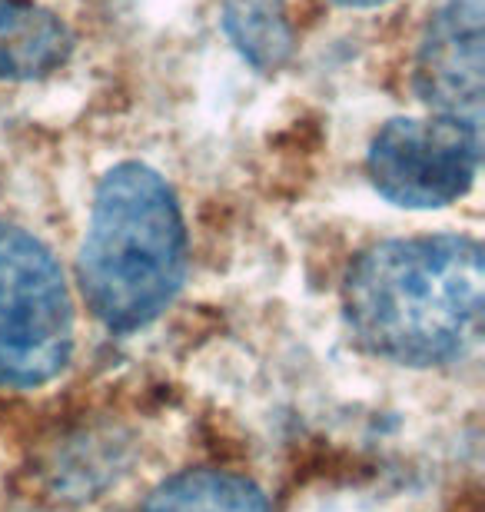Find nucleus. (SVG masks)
<instances>
[{"label": "nucleus", "mask_w": 485, "mask_h": 512, "mask_svg": "<svg viewBox=\"0 0 485 512\" xmlns=\"http://www.w3.org/2000/svg\"><path fill=\"white\" fill-rule=\"evenodd\" d=\"M416 90L436 114L482 127V0H442L416 54Z\"/></svg>", "instance_id": "5"}, {"label": "nucleus", "mask_w": 485, "mask_h": 512, "mask_svg": "<svg viewBox=\"0 0 485 512\" xmlns=\"http://www.w3.org/2000/svg\"><path fill=\"white\" fill-rule=\"evenodd\" d=\"M482 243L426 233L373 243L349 263L343 316L369 356L396 366H442L479 340Z\"/></svg>", "instance_id": "1"}, {"label": "nucleus", "mask_w": 485, "mask_h": 512, "mask_svg": "<svg viewBox=\"0 0 485 512\" xmlns=\"http://www.w3.org/2000/svg\"><path fill=\"white\" fill-rule=\"evenodd\" d=\"M74 54L67 20L37 0H0V80L27 84L50 77Z\"/></svg>", "instance_id": "6"}, {"label": "nucleus", "mask_w": 485, "mask_h": 512, "mask_svg": "<svg viewBox=\"0 0 485 512\" xmlns=\"http://www.w3.org/2000/svg\"><path fill=\"white\" fill-rule=\"evenodd\" d=\"M140 512H273L253 479L226 469H183L160 483Z\"/></svg>", "instance_id": "7"}, {"label": "nucleus", "mask_w": 485, "mask_h": 512, "mask_svg": "<svg viewBox=\"0 0 485 512\" xmlns=\"http://www.w3.org/2000/svg\"><path fill=\"white\" fill-rule=\"evenodd\" d=\"M190 237L163 173L123 160L100 177L77 253V286L110 333L147 330L187 280Z\"/></svg>", "instance_id": "2"}, {"label": "nucleus", "mask_w": 485, "mask_h": 512, "mask_svg": "<svg viewBox=\"0 0 485 512\" xmlns=\"http://www.w3.org/2000/svg\"><path fill=\"white\" fill-rule=\"evenodd\" d=\"M223 30L256 70L270 74L293 57V24L286 0H223Z\"/></svg>", "instance_id": "8"}, {"label": "nucleus", "mask_w": 485, "mask_h": 512, "mask_svg": "<svg viewBox=\"0 0 485 512\" xmlns=\"http://www.w3.org/2000/svg\"><path fill=\"white\" fill-rule=\"evenodd\" d=\"M479 160L482 127L469 120L396 117L369 143L366 177L379 197L402 210H439L472 190Z\"/></svg>", "instance_id": "4"}, {"label": "nucleus", "mask_w": 485, "mask_h": 512, "mask_svg": "<svg viewBox=\"0 0 485 512\" xmlns=\"http://www.w3.org/2000/svg\"><path fill=\"white\" fill-rule=\"evenodd\" d=\"M74 356V300L54 250L0 223V389L54 383Z\"/></svg>", "instance_id": "3"}, {"label": "nucleus", "mask_w": 485, "mask_h": 512, "mask_svg": "<svg viewBox=\"0 0 485 512\" xmlns=\"http://www.w3.org/2000/svg\"><path fill=\"white\" fill-rule=\"evenodd\" d=\"M339 7H353V10H366V7H383L389 0H333Z\"/></svg>", "instance_id": "9"}]
</instances>
